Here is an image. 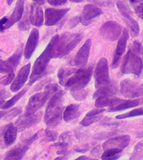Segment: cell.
Masks as SVG:
<instances>
[{
    "label": "cell",
    "mask_w": 143,
    "mask_h": 160,
    "mask_svg": "<svg viewBox=\"0 0 143 160\" xmlns=\"http://www.w3.org/2000/svg\"><path fill=\"white\" fill-rule=\"evenodd\" d=\"M70 10L69 8L56 9L54 8H47L45 11V24L47 26H54L58 23L65 14Z\"/></svg>",
    "instance_id": "obj_15"
},
{
    "label": "cell",
    "mask_w": 143,
    "mask_h": 160,
    "mask_svg": "<svg viewBox=\"0 0 143 160\" xmlns=\"http://www.w3.org/2000/svg\"><path fill=\"white\" fill-rule=\"evenodd\" d=\"M121 27L117 23L108 21L100 28V32L104 39L113 42L117 40L121 34Z\"/></svg>",
    "instance_id": "obj_9"
},
{
    "label": "cell",
    "mask_w": 143,
    "mask_h": 160,
    "mask_svg": "<svg viewBox=\"0 0 143 160\" xmlns=\"http://www.w3.org/2000/svg\"><path fill=\"white\" fill-rule=\"evenodd\" d=\"M76 159H90V158H87V157H85V156H81L80 158H78Z\"/></svg>",
    "instance_id": "obj_45"
},
{
    "label": "cell",
    "mask_w": 143,
    "mask_h": 160,
    "mask_svg": "<svg viewBox=\"0 0 143 160\" xmlns=\"http://www.w3.org/2000/svg\"><path fill=\"white\" fill-rule=\"evenodd\" d=\"M80 22V18L79 17H74L72 19H71L69 22V26L70 28H72L75 27L78 23Z\"/></svg>",
    "instance_id": "obj_40"
},
{
    "label": "cell",
    "mask_w": 143,
    "mask_h": 160,
    "mask_svg": "<svg viewBox=\"0 0 143 160\" xmlns=\"http://www.w3.org/2000/svg\"><path fill=\"white\" fill-rule=\"evenodd\" d=\"M122 152L121 149H108L104 150V153L102 155V159L112 160L116 159L119 158V154Z\"/></svg>",
    "instance_id": "obj_28"
},
{
    "label": "cell",
    "mask_w": 143,
    "mask_h": 160,
    "mask_svg": "<svg viewBox=\"0 0 143 160\" xmlns=\"http://www.w3.org/2000/svg\"><path fill=\"white\" fill-rule=\"evenodd\" d=\"M38 40H39V32L36 28H34L30 32L25 46L24 51H23V54H24L26 59L29 60L32 57L33 53L36 48Z\"/></svg>",
    "instance_id": "obj_16"
},
{
    "label": "cell",
    "mask_w": 143,
    "mask_h": 160,
    "mask_svg": "<svg viewBox=\"0 0 143 160\" xmlns=\"http://www.w3.org/2000/svg\"><path fill=\"white\" fill-rule=\"evenodd\" d=\"M47 2L52 6H59L66 4L67 3V0H47Z\"/></svg>",
    "instance_id": "obj_38"
},
{
    "label": "cell",
    "mask_w": 143,
    "mask_h": 160,
    "mask_svg": "<svg viewBox=\"0 0 143 160\" xmlns=\"http://www.w3.org/2000/svg\"><path fill=\"white\" fill-rule=\"evenodd\" d=\"M102 12L99 8L92 4H87L84 7L80 18V22L84 26H88L95 18L101 15Z\"/></svg>",
    "instance_id": "obj_12"
},
{
    "label": "cell",
    "mask_w": 143,
    "mask_h": 160,
    "mask_svg": "<svg viewBox=\"0 0 143 160\" xmlns=\"http://www.w3.org/2000/svg\"><path fill=\"white\" fill-rule=\"evenodd\" d=\"M143 115V109H136L135 110H132L125 114L119 115L116 117V119H123L128 118V117H136V116H141Z\"/></svg>",
    "instance_id": "obj_30"
},
{
    "label": "cell",
    "mask_w": 143,
    "mask_h": 160,
    "mask_svg": "<svg viewBox=\"0 0 143 160\" xmlns=\"http://www.w3.org/2000/svg\"><path fill=\"white\" fill-rule=\"evenodd\" d=\"M92 71V67L76 70L72 76L66 81L64 86L69 89L70 92L82 90L91 79Z\"/></svg>",
    "instance_id": "obj_4"
},
{
    "label": "cell",
    "mask_w": 143,
    "mask_h": 160,
    "mask_svg": "<svg viewBox=\"0 0 143 160\" xmlns=\"http://www.w3.org/2000/svg\"><path fill=\"white\" fill-rule=\"evenodd\" d=\"M9 96V94L6 89H1L0 90V104L5 101V99H6Z\"/></svg>",
    "instance_id": "obj_39"
},
{
    "label": "cell",
    "mask_w": 143,
    "mask_h": 160,
    "mask_svg": "<svg viewBox=\"0 0 143 160\" xmlns=\"http://www.w3.org/2000/svg\"><path fill=\"white\" fill-rule=\"evenodd\" d=\"M75 71L72 70H64V69H60L58 72V77L60 81V84L61 85H64L65 84V80L66 78V77H68L70 74H71L72 73L74 72Z\"/></svg>",
    "instance_id": "obj_32"
},
{
    "label": "cell",
    "mask_w": 143,
    "mask_h": 160,
    "mask_svg": "<svg viewBox=\"0 0 143 160\" xmlns=\"http://www.w3.org/2000/svg\"><path fill=\"white\" fill-rule=\"evenodd\" d=\"M127 24L130 29L131 34L133 37H136L138 35H139V32H140L139 26L135 20L132 19L131 21L127 22Z\"/></svg>",
    "instance_id": "obj_31"
},
{
    "label": "cell",
    "mask_w": 143,
    "mask_h": 160,
    "mask_svg": "<svg viewBox=\"0 0 143 160\" xmlns=\"http://www.w3.org/2000/svg\"><path fill=\"white\" fill-rule=\"evenodd\" d=\"M0 58H1V56H0Z\"/></svg>",
    "instance_id": "obj_49"
},
{
    "label": "cell",
    "mask_w": 143,
    "mask_h": 160,
    "mask_svg": "<svg viewBox=\"0 0 143 160\" xmlns=\"http://www.w3.org/2000/svg\"><path fill=\"white\" fill-rule=\"evenodd\" d=\"M141 54V52L136 50L134 48L128 50L122 66V72L139 76L143 68V62Z\"/></svg>",
    "instance_id": "obj_5"
},
{
    "label": "cell",
    "mask_w": 143,
    "mask_h": 160,
    "mask_svg": "<svg viewBox=\"0 0 143 160\" xmlns=\"http://www.w3.org/2000/svg\"><path fill=\"white\" fill-rule=\"evenodd\" d=\"M8 18L6 17H4L3 18H2V20H0V31H3V26L4 25L6 24V22H7Z\"/></svg>",
    "instance_id": "obj_42"
},
{
    "label": "cell",
    "mask_w": 143,
    "mask_h": 160,
    "mask_svg": "<svg viewBox=\"0 0 143 160\" xmlns=\"http://www.w3.org/2000/svg\"><path fill=\"white\" fill-rule=\"evenodd\" d=\"M70 1L74 3H80V2H82L83 0H70Z\"/></svg>",
    "instance_id": "obj_46"
},
{
    "label": "cell",
    "mask_w": 143,
    "mask_h": 160,
    "mask_svg": "<svg viewBox=\"0 0 143 160\" xmlns=\"http://www.w3.org/2000/svg\"><path fill=\"white\" fill-rule=\"evenodd\" d=\"M95 86L97 89L101 88L110 84L109 70L107 60L101 58L97 63L94 72Z\"/></svg>",
    "instance_id": "obj_7"
},
{
    "label": "cell",
    "mask_w": 143,
    "mask_h": 160,
    "mask_svg": "<svg viewBox=\"0 0 143 160\" xmlns=\"http://www.w3.org/2000/svg\"><path fill=\"white\" fill-rule=\"evenodd\" d=\"M64 92L60 91L52 96L47 104L44 115L46 125L50 128H54L58 125L62 119V111L64 109Z\"/></svg>",
    "instance_id": "obj_2"
},
{
    "label": "cell",
    "mask_w": 143,
    "mask_h": 160,
    "mask_svg": "<svg viewBox=\"0 0 143 160\" xmlns=\"http://www.w3.org/2000/svg\"><path fill=\"white\" fill-rule=\"evenodd\" d=\"M19 28L20 29L22 30H27L29 28V25H28V21L27 19H25L24 21H23L22 22H20V24H19Z\"/></svg>",
    "instance_id": "obj_41"
},
{
    "label": "cell",
    "mask_w": 143,
    "mask_h": 160,
    "mask_svg": "<svg viewBox=\"0 0 143 160\" xmlns=\"http://www.w3.org/2000/svg\"><path fill=\"white\" fill-rule=\"evenodd\" d=\"M23 6H24L23 0H17L16 7L14 8L11 16L9 17L7 22L3 26V30L8 29L20 20L23 12Z\"/></svg>",
    "instance_id": "obj_18"
},
{
    "label": "cell",
    "mask_w": 143,
    "mask_h": 160,
    "mask_svg": "<svg viewBox=\"0 0 143 160\" xmlns=\"http://www.w3.org/2000/svg\"><path fill=\"white\" fill-rule=\"evenodd\" d=\"M31 64L28 63L24 67H23L19 71L17 76L13 80L12 84H11L10 89L12 92H17L24 85V84L27 81L28 75L30 72Z\"/></svg>",
    "instance_id": "obj_14"
},
{
    "label": "cell",
    "mask_w": 143,
    "mask_h": 160,
    "mask_svg": "<svg viewBox=\"0 0 143 160\" xmlns=\"http://www.w3.org/2000/svg\"><path fill=\"white\" fill-rule=\"evenodd\" d=\"M143 158V141L136 144L131 159H141Z\"/></svg>",
    "instance_id": "obj_29"
},
{
    "label": "cell",
    "mask_w": 143,
    "mask_h": 160,
    "mask_svg": "<svg viewBox=\"0 0 143 160\" xmlns=\"http://www.w3.org/2000/svg\"><path fill=\"white\" fill-rule=\"evenodd\" d=\"M58 40L59 35H56L52 38V39L46 46L44 51L35 61L30 77L29 82L30 85L34 84L37 79H39L45 73L46 69L50 60L54 58Z\"/></svg>",
    "instance_id": "obj_1"
},
{
    "label": "cell",
    "mask_w": 143,
    "mask_h": 160,
    "mask_svg": "<svg viewBox=\"0 0 143 160\" xmlns=\"http://www.w3.org/2000/svg\"><path fill=\"white\" fill-rule=\"evenodd\" d=\"M82 38V35L80 34H69L66 33L61 36H59L54 58H61L68 54L79 44Z\"/></svg>",
    "instance_id": "obj_6"
},
{
    "label": "cell",
    "mask_w": 143,
    "mask_h": 160,
    "mask_svg": "<svg viewBox=\"0 0 143 160\" xmlns=\"http://www.w3.org/2000/svg\"><path fill=\"white\" fill-rule=\"evenodd\" d=\"M59 90V87L57 84H50L46 86L44 92H37L32 95L28 101L26 106V115H32L36 113L45 105L50 97Z\"/></svg>",
    "instance_id": "obj_3"
},
{
    "label": "cell",
    "mask_w": 143,
    "mask_h": 160,
    "mask_svg": "<svg viewBox=\"0 0 143 160\" xmlns=\"http://www.w3.org/2000/svg\"><path fill=\"white\" fill-rule=\"evenodd\" d=\"M13 0H7V3L8 5L10 6V5L13 3Z\"/></svg>",
    "instance_id": "obj_47"
},
{
    "label": "cell",
    "mask_w": 143,
    "mask_h": 160,
    "mask_svg": "<svg viewBox=\"0 0 143 160\" xmlns=\"http://www.w3.org/2000/svg\"><path fill=\"white\" fill-rule=\"evenodd\" d=\"M27 90L28 88L25 87L24 88H23L21 91L19 92L17 95H16L13 98H12L11 99H9L7 101H4L2 103H1V104H0V109H7L12 107L23 95H25V93L27 92Z\"/></svg>",
    "instance_id": "obj_27"
},
{
    "label": "cell",
    "mask_w": 143,
    "mask_h": 160,
    "mask_svg": "<svg viewBox=\"0 0 143 160\" xmlns=\"http://www.w3.org/2000/svg\"><path fill=\"white\" fill-rule=\"evenodd\" d=\"M121 92L126 98H136L143 95V84L130 79H125L121 82Z\"/></svg>",
    "instance_id": "obj_8"
},
{
    "label": "cell",
    "mask_w": 143,
    "mask_h": 160,
    "mask_svg": "<svg viewBox=\"0 0 143 160\" xmlns=\"http://www.w3.org/2000/svg\"><path fill=\"white\" fill-rule=\"evenodd\" d=\"M30 22L33 26L40 27L44 22V13L40 5L34 3L31 6Z\"/></svg>",
    "instance_id": "obj_19"
},
{
    "label": "cell",
    "mask_w": 143,
    "mask_h": 160,
    "mask_svg": "<svg viewBox=\"0 0 143 160\" xmlns=\"http://www.w3.org/2000/svg\"><path fill=\"white\" fill-rule=\"evenodd\" d=\"M33 1L38 5H43L45 3V0H33Z\"/></svg>",
    "instance_id": "obj_43"
},
{
    "label": "cell",
    "mask_w": 143,
    "mask_h": 160,
    "mask_svg": "<svg viewBox=\"0 0 143 160\" xmlns=\"http://www.w3.org/2000/svg\"><path fill=\"white\" fill-rule=\"evenodd\" d=\"M17 129L12 123H9L3 129V135L4 143L7 146L13 144L16 139Z\"/></svg>",
    "instance_id": "obj_22"
},
{
    "label": "cell",
    "mask_w": 143,
    "mask_h": 160,
    "mask_svg": "<svg viewBox=\"0 0 143 160\" xmlns=\"http://www.w3.org/2000/svg\"><path fill=\"white\" fill-rule=\"evenodd\" d=\"M71 95L77 101H82L86 98L88 95V91L85 90H80L77 91L71 92Z\"/></svg>",
    "instance_id": "obj_33"
},
{
    "label": "cell",
    "mask_w": 143,
    "mask_h": 160,
    "mask_svg": "<svg viewBox=\"0 0 143 160\" xmlns=\"http://www.w3.org/2000/svg\"><path fill=\"white\" fill-rule=\"evenodd\" d=\"M91 44V40L88 39L86 41L84 45L81 47V48L79 50L78 53L76 54L74 58V64L76 66L84 67V66L86 64L89 57Z\"/></svg>",
    "instance_id": "obj_17"
},
{
    "label": "cell",
    "mask_w": 143,
    "mask_h": 160,
    "mask_svg": "<svg viewBox=\"0 0 143 160\" xmlns=\"http://www.w3.org/2000/svg\"><path fill=\"white\" fill-rule=\"evenodd\" d=\"M6 113V112L5 111H0V119H1L2 117L5 115V114Z\"/></svg>",
    "instance_id": "obj_44"
},
{
    "label": "cell",
    "mask_w": 143,
    "mask_h": 160,
    "mask_svg": "<svg viewBox=\"0 0 143 160\" xmlns=\"http://www.w3.org/2000/svg\"><path fill=\"white\" fill-rule=\"evenodd\" d=\"M140 100H122L120 102H118L117 105L111 107L109 108L108 111L114 112V111H121L125 109H130L132 107H136L139 105Z\"/></svg>",
    "instance_id": "obj_25"
},
{
    "label": "cell",
    "mask_w": 143,
    "mask_h": 160,
    "mask_svg": "<svg viewBox=\"0 0 143 160\" xmlns=\"http://www.w3.org/2000/svg\"><path fill=\"white\" fill-rule=\"evenodd\" d=\"M122 99H120L113 95H101L96 98L95 106L97 108H102L105 107H112L117 105Z\"/></svg>",
    "instance_id": "obj_20"
},
{
    "label": "cell",
    "mask_w": 143,
    "mask_h": 160,
    "mask_svg": "<svg viewBox=\"0 0 143 160\" xmlns=\"http://www.w3.org/2000/svg\"><path fill=\"white\" fill-rule=\"evenodd\" d=\"M14 77H15V74H14L13 72L9 73L7 77L5 80H3V81H2V82H0V84H2L5 86L8 85V84H10L13 81Z\"/></svg>",
    "instance_id": "obj_36"
},
{
    "label": "cell",
    "mask_w": 143,
    "mask_h": 160,
    "mask_svg": "<svg viewBox=\"0 0 143 160\" xmlns=\"http://www.w3.org/2000/svg\"><path fill=\"white\" fill-rule=\"evenodd\" d=\"M80 115V105L71 104L66 108L63 114V118L66 121H70L77 118Z\"/></svg>",
    "instance_id": "obj_26"
},
{
    "label": "cell",
    "mask_w": 143,
    "mask_h": 160,
    "mask_svg": "<svg viewBox=\"0 0 143 160\" xmlns=\"http://www.w3.org/2000/svg\"><path fill=\"white\" fill-rule=\"evenodd\" d=\"M1 79H2V78H0V80H1Z\"/></svg>",
    "instance_id": "obj_50"
},
{
    "label": "cell",
    "mask_w": 143,
    "mask_h": 160,
    "mask_svg": "<svg viewBox=\"0 0 143 160\" xmlns=\"http://www.w3.org/2000/svg\"><path fill=\"white\" fill-rule=\"evenodd\" d=\"M28 147H29V144L26 143V145H23L22 147H17L11 149L10 151L7 152L5 159H21L27 151Z\"/></svg>",
    "instance_id": "obj_24"
},
{
    "label": "cell",
    "mask_w": 143,
    "mask_h": 160,
    "mask_svg": "<svg viewBox=\"0 0 143 160\" xmlns=\"http://www.w3.org/2000/svg\"><path fill=\"white\" fill-rule=\"evenodd\" d=\"M0 52H2V50H1V49H0Z\"/></svg>",
    "instance_id": "obj_48"
},
{
    "label": "cell",
    "mask_w": 143,
    "mask_h": 160,
    "mask_svg": "<svg viewBox=\"0 0 143 160\" xmlns=\"http://www.w3.org/2000/svg\"><path fill=\"white\" fill-rule=\"evenodd\" d=\"M128 37H129V35H128V31L126 30H125V31H124V32L122 33V34L118 42L115 56H114V60H113L114 67H115V66L118 64L119 59H120V58H121V56L124 54V52H125V51L126 50V42L128 39Z\"/></svg>",
    "instance_id": "obj_21"
},
{
    "label": "cell",
    "mask_w": 143,
    "mask_h": 160,
    "mask_svg": "<svg viewBox=\"0 0 143 160\" xmlns=\"http://www.w3.org/2000/svg\"><path fill=\"white\" fill-rule=\"evenodd\" d=\"M105 111V109L98 108L97 109H93L89 111L84 117V118L80 121V125L84 127H87L94 123L100 119V115Z\"/></svg>",
    "instance_id": "obj_23"
},
{
    "label": "cell",
    "mask_w": 143,
    "mask_h": 160,
    "mask_svg": "<svg viewBox=\"0 0 143 160\" xmlns=\"http://www.w3.org/2000/svg\"><path fill=\"white\" fill-rule=\"evenodd\" d=\"M22 112V109L20 108H15L13 109L9 112H6V113L5 114V120L6 121H10L14 117H17L18 115H20Z\"/></svg>",
    "instance_id": "obj_34"
},
{
    "label": "cell",
    "mask_w": 143,
    "mask_h": 160,
    "mask_svg": "<svg viewBox=\"0 0 143 160\" xmlns=\"http://www.w3.org/2000/svg\"><path fill=\"white\" fill-rule=\"evenodd\" d=\"M22 45L7 60H0V73H10L17 68L22 55Z\"/></svg>",
    "instance_id": "obj_10"
},
{
    "label": "cell",
    "mask_w": 143,
    "mask_h": 160,
    "mask_svg": "<svg viewBox=\"0 0 143 160\" xmlns=\"http://www.w3.org/2000/svg\"><path fill=\"white\" fill-rule=\"evenodd\" d=\"M46 137L47 142H54L58 138V133L50 129L46 130Z\"/></svg>",
    "instance_id": "obj_35"
},
{
    "label": "cell",
    "mask_w": 143,
    "mask_h": 160,
    "mask_svg": "<svg viewBox=\"0 0 143 160\" xmlns=\"http://www.w3.org/2000/svg\"><path fill=\"white\" fill-rule=\"evenodd\" d=\"M131 138L128 135H120L106 141L102 145L104 150L108 149H121L126 148L130 143Z\"/></svg>",
    "instance_id": "obj_13"
},
{
    "label": "cell",
    "mask_w": 143,
    "mask_h": 160,
    "mask_svg": "<svg viewBox=\"0 0 143 160\" xmlns=\"http://www.w3.org/2000/svg\"><path fill=\"white\" fill-rule=\"evenodd\" d=\"M42 115V113L40 112L29 115L24 114L20 116L16 121V127L17 131L19 132H21L32 125L38 123L41 121Z\"/></svg>",
    "instance_id": "obj_11"
},
{
    "label": "cell",
    "mask_w": 143,
    "mask_h": 160,
    "mask_svg": "<svg viewBox=\"0 0 143 160\" xmlns=\"http://www.w3.org/2000/svg\"><path fill=\"white\" fill-rule=\"evenodd\" d=\"M135 9L138 16L143 20V2L136 6Z\"/></svg>",
    "instance_id": "obj_37"
}]
</instances>
